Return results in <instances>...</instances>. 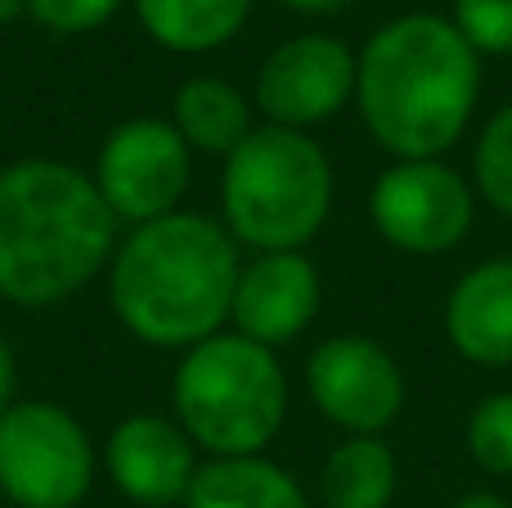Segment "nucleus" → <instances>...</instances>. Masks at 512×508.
I'll return each instance as SVG.
<instances>
[{
    "mask_svg": "<svg viewBox=\"0 0 512 508\" xmlns=\"http://www.w3.org/2000/svg\"><path fill=\"white\" fill-rule=\"evenodd\" d=\"M481 99V54L441 14H400L355 50V113L391 162L445 158Z\"/></svg>",
    "mask_w": 512,
    "mask_h": 508,
    "instance_id": "obj_1",
    "label": "nucleus"
},
{
    "mask_svg": "<svg viewBox=\"0 0 512 508\" xmlns=\"http://www.w3.org/2000/svg\"><path fill=\"white\" fill-rule=\"evenodd\" d=\"M243 252L216 216L171 212L131 225L108 261V306L135 342L189 351L230 324Z\"/></svg>",
    "mask_w": 512,
    "mask_h": 508,
    "instance_id": "obj_2",
    "label": "nucleus"
},
{
    "mask_svg": "<svg viewBox=\"0 0 512 508\" xmlns=\"http://www.w3.org/2000/svg\"><path fill=\"white\" fill-rule=\"evenodd\" d=\"M117 230L90 171L63 158L0 167V302L50 311L77 297L108 270Z\"/></svg>",
    "mask_w": 512,
    "mask_h": 508,
    "instance_id": "obj_3",
    "label": "nucleus"
},
{
    "mask_svg": "<svg viewBox=\"0 0 512 508\" xmlns=\"http://www.w3.org/2000/svg\"><path fill=\"white\" fill-rule=\"evenodd\" d=\"M171 419L207 459L265 455L288 423V369L270 347L221 329L180 351L171 369Z\"/></svg>",
    "mask_w": 512,
    "mask_h": 508,
    "instance_id": "obj_4",
    "label": "nucleus"
},
{
    "mask_svg": "<svg viewBox=\"0 0 512 508\" xmlns=\"http://www.w3.org/2000/svg\"><path fill=\"white\" fill-rule=\"evenodd\" d=\"M333 198V158L306 131L256 122V131L221 162V225L239 248L306 252L333 216Z\"/></svg>",
    "mask_w": 512,
    "mask_h": 508,
    "instance_id": "obj_5",
    "label": "nucleus"
},
{
    "mask_svg": "<svg viewBox=\"0 0 512 508\" xmlns=\"http://www.w3.org/2000/svg\"><path fill=\"white\" fill-rule=\"evenodd\" d=\"M99 473L86 423L59 401H14L0 414V495L14 508H77Z\"/></svg>",
    "mask_w": 512,
    "mask_h": 508,
    "instance_id": "obj_6",
    "label": "nucleus"
},
{
    "mask_svg": "<svg viewBox=\"0 0 512 508\" xmlns=\"http://www.w3.org/2000/svg\"><path fill=\"white\" fill-rule=\"evenodd\" d=\"M369 221L405 257H445L472 234L477 189L445 158H400L373 180Z\"/></svg>",
    "mask_w": 512,
    "mask_h": 508,
    "instance_id": "obj_7",
    "label": "nucleus"
},
{
    "mask_svg": "<svg viewBox=\"0 0 512 508\" xmlns=\"http://www.w3.org/2000/svg\"><path fill=\"white\" fill-rule=\"evenodd\" d=\"M90 180L117 225L131 230L180 212L194 180V153L171 117H126L99 140Z\"/></svg>",
    "mask_w": 512,
    "mask_h": 508,
    "instance_id": "obj_8",
    "label": "nucleus"
},
{
    "mask_svg": "<svg viewBox=\"0 0 512 508\" xmlns=\"http://www.w3.org/2000/svg\"><path fill=\"white\" fill-rule=\"evenodd\" d=\"M306 396L346 437H382L405 414L409 383L400 360L364 333H333L306 356Z\"/></svg>",
    "mask_w": 512,
    "mask_h": 508,
    "instance_id": "obj_9",
    "label": "nucleus"
},
{
    "mask_svg": "<svg viewBox=\"0 0 512 508\" xmlns=\"http://www.w3.org/2000/svg\"><path fill=\"white\" fill-rule=\"evenodd\" d=\"M252 108L265 126L315 131L355 108V50L342 36L297 32L279 41L256 68Z\"/></svg>",
    "mask_w": 512,
    "mask_h": 508,
    "instance_id": "obj_10",
    "label": "nucleus"
},
{
    "mask_svg": "<svg viewBox=\"0 0 512 508\" xmlns=\"http://www.w3.org/2000/svg\"><path fill=\"white\" fill-rule=\"evenodd\" d=\"M99 468L117 486V495L135 508H176L185 504L203 459L171 414L140 410L126 414L108 432L104 450H99Z\"/></svg>",
    "mask_w": 512,
    "mask_h": 508,
    "instance_id": "obj_11",
    "label": "nucleus"
},
{
    "mask_svg": "<svg viewBox=\"0 0 512 508\" xmlns=\"http://www.w3.org/2000/svg\"><path fill=\"white\" fill-rule=\"evenodd\" d=\"M319 306H324V279L306 252H252L239 266L230 329L279 351L315 324Z\"/></svg>",
    "mask_w": 512,
    "mask_h": 508,
    "instance_id": "obj_12",
    "label": "nucleus"
},
{
    "mask_svg": "<svg viewBox=\"0 0 512 508\" xmlns=\"http://www.w3.org/2000/svg\"><path fill=\"white\" fill-rule=\"evenodd\" d=\"M445 342L477 369H512V257L468 266L445 293Z\"/></svg>",
    "mask_w": 512,
    "mask_h": 508,
    "instance_id": "obj_13",
    "label": "nucleus"
},
{
    "mask_svg": "<svg viewBox=\"0 0 512 508\" xmlns=\"http://www.w3.org/2000/svg\"><path fill=\"white\" fill-rule=\"evenodd\" d=\"M171 126L189 144V153L225 162L256 131V108H252V95H243L234 81L203 72V77H185L176 86V95H171Z\"/></svg>",
    "mask_w": 512,
    "mask_h": 508,
    "instance_id": "obj_14",
    "label": "nucleus"
},
{
    "mask_svg": "<svg viewBox=\"0 0 512 508\" xmlns=\"http://www.w3.org/2000/svg\"><path fill=\"white\" fill-rule=\"evenodd\" d=\"M256 0H131L144 36L167 54L225 50L248 27Z\"/></svg>",
    "mask_w": 512,
    "mask_h": 508,
    "instance_id": "obj_15",
    "label": "nucleus"
},
{
    "mask_svg": "<svg viewBox=\"0 0 512 508\" xmlns=\"http://www.w3.org/2000/svg\"><path fill=\"white\" fill-rule=\"evenodd\" d=\"M185 508H315L306 486L270 455L203 459Z\"/></svg>",
    "mask_w": 512,
    "mask_h": 508,
    "instance_id": "obj_16",
    "label": "nucleus"
},
{
    "mask_svg": "<svg viewBox=\"0 0 512 508\" xmlns=\"http://www.w3.org/2000/svg\"><path fill=\"white\" fill-rule=\"evenodd\" d=\"M400 486L396 450L382 437H342L319 464L315 495L324 508H391Z\"/></svg>",
    "mask_w": 512,
    "mask_h": 508,
    "instance_id": "obj_17",
    "label": "nucleus"
},
{
    "mask_svg": "<svg viewBox=\"0 0 512 508\" xmlns=\"http://www.w3.org/2000/svg\"><path fill=\"white\" fill-rule=\"evenodd\" d=\"M472 189L490 212L512 221V99L486 117L472 144Z\"/></svg>",
    "mask_w": 512,
    "mask_h": 508,
    "instance_id": "obj_18",
    "label": "nucleus"
},
{
    "mask_svg": "<svg viewBox=\"0 0 512 508\" xmlns=\"http://www.w3.org/2000/svg\"><path fill=\"white\" fill-rule=\"evenodd\" d=\"M463 446L486 477H512V392H490L468 414Z\"/></svg>",
    "mask_w": 512,
    "mask_h": 508,
    "instance_id": "obj_19",
    "label": "nucleus"
},
{
    "mask_svg": "<svg viewBox=\"0 0 512 508\" xmlns=\"http://www.w3.org/2000/svg\"><path fill=\"white\" fill-rule=\"evenodd\" d=\"M450 23L481 59H512V0H454Z\"/></svg>",
    "mask_w": 512,
    "mask_h": 508,
    "instance_id": "obj_20",
    "label": "nucleus"
},
{
    "mask_svg": "<svg viewBox=\"0 0 512 508\" xmlns=\"http://www.w3.org/2000/svg\"><path fill=\"white\" fill-rule=\"evenodd\" d=\"M131 0H27V18L54 36H90L117 18V9Z\"/></svg>",
    "mask_w": 512,
    "mask_h": 508,
    "instance_id": "obj_21",
    "label": "nucleus"
},
{
    "mask_svg": "<svg viewBox=\"0 0 512 508\" xmlns=\"http://www.w3.org/2000/svg\"><path fill=\"white\" fill-rule=\"evenodd\" d=\"M14 387H18V369H14V347L0 333V414L14 405Z\"/></svg>",
    "mask_w": 512,
    "mask_h": 508,
    "instance_id": "obj_22",
    "label": "nucleus"
},
{
    "mask_svg": "<svg viewBox=\"0 0 512 508\" xmlns=\"http://www.w3.org/2000/svg\"><path fill=\"white\" fill-rule=\"evenodd\" d=\"M283 9H292V14H310V18H324V14H342L351 0H279Z\"/></svg>",
    "mask_w": 512,
    "mask_h": 508,
    "instance_id": "obj_23",
    "label": "nucleus"
},
{
    "mask_svg": "<svg viewBox=\"0 0 512 508\" xmlns=\"http://www.w3.org/2000/svg\"><path fill=\"white\" fill-rule=\"evenodd\" d=\"M454 508H512V504L499 491H468L454 500Z\"/></svg>",
    "mask_w": 512,
    "mask_h": 508,
    "instance_id": "obj_24",
    "label": "nucleus"
},
{
    "mask_svg": "<svg viewBox=\"0 0 512 508\" xmlns=\"http://www.w3.org/2000/svg\"><path fill=\"white\" fill-rule=\"evenodd\" d=\"M23 14H27V0H0V27L23 18Z\"/></svg>",
    "mask_w": 512,
    "mask_h": 508,
    "instance_id": "obj_25",
    "label": "nucleus"
}]
</instances>
